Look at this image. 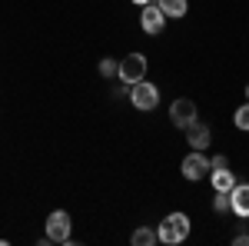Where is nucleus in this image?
<instances>
[{
    "mask_svg": "<svg viewBox=\"0 0 249 246\" xmlns=\"http://www.w3.org/2000/svg\"><path fill=\"white\" fill-rule=\"evenodd\" d=\"M186 236H190V216L186 213H170L156 229V243H166V246L183 243Z\"/></svg>",
    "mask_w": 249,
    "mask_h": 246,
    "instance_id": "f257e3e1",
    "label": "nucleus"
},
{
    "mask_svg": "<svg viewBox=\"0 0 249 246\" xmlns=\"http://www.w3.org/2000/svg\"><path fill=\"white\" fill-rule=\"evenodd\" d=\"M130 90V103H133L136 110H143V114H150L156 103H160V87L156 83H146V80H136V83H130L126 87Z\"/></svg>",
    "mask_w": 249,
    "mask_h": 246,
    "instance_id": "f03ea898",
    "label": "nucleus"
},
{
    "mask_svg": "<svg viewBox=\"0 0 249 246\" xmlns=\"http://www.w3.org/2000/svg\"><path fill=\"white\" fill-rule=\"evenodd\" d=\"M179 170H183V176H186V180H193V183H196V180H206L213 167H210V156H206L203 150H193V153H186V156H183Z\"/></svg>",
    "mask_w": 249,
    "mask_h": 246,
    "instance_id": "7ed1b4c3",
    "label": "nucleus"
},
{
    "mask_svg": "<svg viewBox=\"0 0 249 246\" xmlns=\"http://www.w3.org/2000/svg\"><path fill=\"white\" fill-rule=\"evenodd\" d=\"M70 213L67 209H53L50 216H47V236H50V243H70Z\"/></svg>",
    "mask_w": 249,
    "mask_h": 246,
    "instance_id": "20e7f679",
    "label": "nucleus"
},
{
    "mask_svg": "<svg viewBox=\"0 0 249 246\" xmlns=\"http://www.w3.org/2000/svg\"><path fill=\"white\" fill-rule=\"evenodd\" d=\"M120 80L130 87V83H136V80H143L146 76V57L143 54H130V57H123L120 60Z\"/></svg>",
    "mask_w": 249,
    "mask_h": 246,
    "instance_id": "39448f33",
    "label": "nucleus"
},
{
    "mask_svg": "<svg viewBox=\"0 0 249 246\" xmlns=\"http://www.w3.org/2000/svg\"><path fill=\"white\" fill-rule=\"evenodd\" d=\"M140 27H143L150 37H160V34H163V27H166V14L156 7L153 0L143 3V10H140Z\"/></svg>",
    "mask_w": 249,
    "mask_h": 246,
    "instance_id": "423d86ee",
    "label": "nucleus"
},
{
    "mask_svg": "<svg viewBox=\"0 0 249 246\" xmlns=\"http://www.w3.org/2000/svg\"><path fill=\"white\" fill-rule=\"evenodd\" d=\"M170 120L176 130H186L193 120H196V103L186 100V96H179V100H173L170 103Z\"/></svg>",
    "mask_w": 249,
    "mask_h": 246,
    "instance_id": "0eeeda50",
    "label": "nucleus"
},
{
    "mask_svg": "<svg viewBox=\"0 0 249 246\" xmlns=\"http://www.w3.org/2000/svg\"><path fill=\"white\" fill-rule=\"evenodd\" d=\"M186 143H190L193 150H206L213 143V130L206 123H199V120H193L190 127H186Z\"/></svg>",
    "mask_w": 249,
    "mask_h": 246,
    "instance_id": "6e6552de",
    "label": "nucleus"
},
{
    "mask_svg": "<svg viewBox=\"0 0 249 246\" xmlns=\"http://www.w3.org/2000/svg\"><path fill=\"white\" fill-rule=\"evenodd\" d=\"M230 213H236L239 220L249 216V183H236L230 189Z\"/></svg>",
    "mask_w": 249,
    "mask_h": 246,
    "instance_id": "1a4fd4ad",
    "label": "nucleus"
},
{
    "mask_svg": "<svg viewBox=\"0 0 249 246\" xmlns=\"http://www.w3.org/2000/svg\"><path fill=\"white\" fill-rule=\"evenodd\" d=\"M210 173H213V189H223V193H230V189L236 187V173L226 170V167H223V170H210Z\"/></svg>",
    "mask_w": 249,
    "mask_h": 246,
    "instance_id": "9d476101",
    "label": "nucleus"
},
{
    "mask_svg": "<svg viewBox=\"0 0 249 246\" xmlns=\"http://www.w3.org/2000/svg\"><path fill=\"white\" fill-rule=\"evenodd\" d=\"M153 3L166 14V17H186V10H190L186 0H153Z\"/></svg>",
    "mask_w": 249,
    "mask_h": 246,
    "instance_id": "9b49d317",
    "label": "nucleus"
},
{
    "mask_svg": "<svg viewBox=\"0 0 249 246\" xmlns=\"http://www.w3.org/2000/svg\"><path fill=\"white\" fill-rule=\"evenodd\" d=\"M130 240H133V246H156V229L153 227H136Z\"/></svg>",
    "mask_w": 249,
    "mask_h": 246,
    "instance_id": "f8f14e48",
    "label": "nucleus"
},
{
    "mask_svg": "<svg viewBox=\"0 0 249 246\" xmlns=\"http://www.w3.org/2000/svg\"><path fill=\"white\" fill-rule=\"evenodd\" d=\"M96 70H100V76H107V80H110V76H116V74H120V60H113V57H103Z\"/></svg>",
    "mask_w": 249,
    "mask_h": 246,
    "instance_id": "ddd939ff",
    "label": "nucleus"
},
{
    "mask_svg": "<svg viewBox=\"0 0 249 246\" xmlns=\"http://www.w3.org/2000/svg\"><path fill=\"white\" fill-rule=\"evenodd\" d=\"M213 209H216V213H230V193L216 189V196H213Z\"/></svg>",
    "mask_w": 249,
    "mask_h": 246,
    "instance_id": "4468645a",
    "label": "nucleus"
},
{
    "mask_svg": "<svg viewBox=\"0 0 249 246\" xmlns=\"http://www.w3.org/2000/svg\"><path fill=\"white\" fill-rule=\"evenodd\" d=\"M232 123H236L239 130H249V103H243V107L232 114Z\"/></svg>",
    "mask_w": 249,
    "mask_h": 246,
    "instance_id": "2eb2a0df",
    "label": "nucleus"
},
{
    "mask_svg": "<svg viewBox=\"0 0 249 246\" xmlns=\"http://www.w3.org/2000/svg\"><path fill=\"white\" fill-rule=\"evenodd\" d=\"M210 167H213V170H223V167H230V160H226L223 153H216V156L210 160Z\"/></svg>",
    "mask_w": 249,
    "mask_h": 246,
    "instance_id": "dca6fc26",
    "label": "nucleus"
},
{
    "mask_svg": "<svg viewBox=\"0 0 249 246\" xmlns=\"http://www.w3.org/2000/svg\"><path fill=\"white\" fill-rule=\"evenodd\" d=\"M232 243H236V246H249V233H246V229H243V233H236V236H232Z\"/></svg>",
    "mask_w": 249,
    "mask_h": 246,
    "instance_id": "f3484780",
    "label": "nucleus"
},
{
    "mask_svg": "<svg viewBox=\"0 0 249 246\" xmlns=\"http://www.w3.org/2000/svg\"><path fill=\"white\" fill-rule=\"evenodd\" d=\"M133 3H140V7H143V3H150V0H133Z\"/></svg>",
    "mask_w": 249,
    "mask_h": 246,
    "instance_id": "a211bd4d",
    "label": "nucleus"
},
{
    "mask_svg": "<svg viewBox=\"0 0 249 246\" xmlns=\"http://www.w3.org/2000/svg\"><path fill=\"white\" fill-rule=\"evenodd\" d=\"M246 100H249V87H246Z\"/></svg>",
    "mask_w": 249,
    "mask_h": 246,
    "instance_id": "6ab92c4d",
    "label": "nucleus"
},
{
    "mask_svg": "<svg viewBox=\"0 0 249 246\" xmlns=\"http://www.w3.org/2000/svg\"><path fill=\"white\" fill-rule=\"evenodd\" d=\"M246 220H249V216H246Z\"/></svg>",
    "mask_w": 249,
    "mask_h": 246,
    "instance_id": "aec40b11",
    "label": "nucleus"
}]
</instances>
